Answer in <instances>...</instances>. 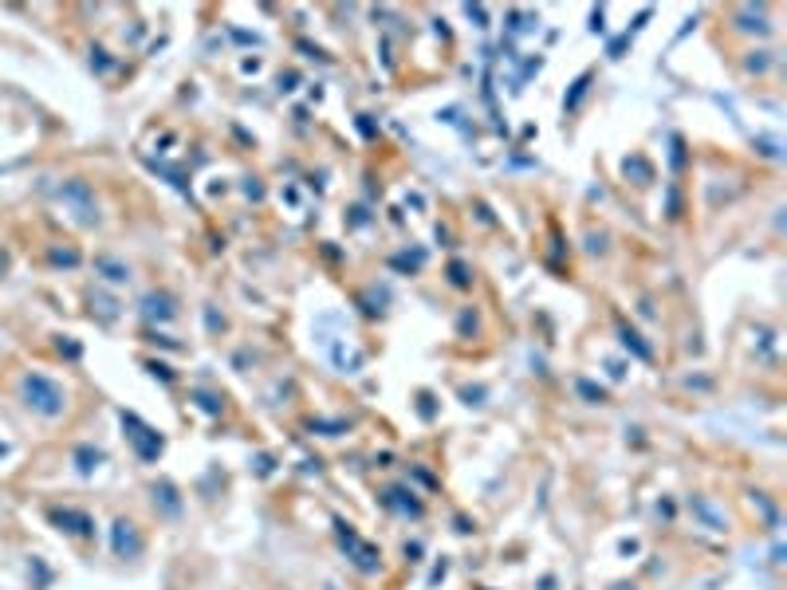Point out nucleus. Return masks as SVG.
Returning <instances> with one entry per match:
<instances>
[{
    "mask_svg": "<svg viewBox=\"0 0 787 590\" xmlns=\"http://www.w3.org/2000/svg\"><path fill=\"white\" fill-rule=\"evenodd\" d=\"M20 390H24V405H32L36 413H48V417H56V413L63 410V390H59L56 382H48L43 374H28Z\"/></svg>",
    "mask_w": 787,
    "mask_h": 590,
    "instance_id": "obj_1",
    "label": "nucleus"
},
{
    "mask_svg": "<svg viewBox=\"0 0 787 590\" xmlns=\"http://www.w3.org/2000/svg\"><path fill=\"white\" fill-rule=\"evenodd\" d=\"M4 264H8V256H4V252H0V272H4Z\"/></svg>",
    "mask_w": 787,
    "mask_h": 590,
    "instance_id": "obj_2",
    "label": "nucleus"
}]
</instances>
